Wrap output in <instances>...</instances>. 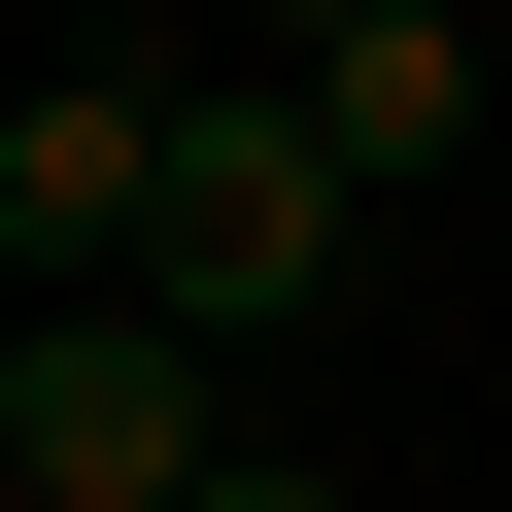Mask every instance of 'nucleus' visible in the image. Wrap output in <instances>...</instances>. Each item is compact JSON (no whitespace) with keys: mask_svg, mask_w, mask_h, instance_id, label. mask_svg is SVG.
Instances as JSON below:
<instances>
[{"mask_svg":"<svg viewBox=\"0 0 512 512\" xmlns=\"http://www.w3.org/2000/svg\"><path fill=\"white\" fill-rule=\"evenodd\" d=\"M342 239H376V171H342L274 69H171V205H137V308H171V342H308Z\"/></svg>","mask_w":512,"mask_h":512,"instance_id":"obj_1","label":"nucleus"},{"mask_svg":"<svg viewBox=\"0 0 512 512\" xmlns=\"http://www.w3.org/2000/svg\"><path fill=\"white\" fill-rule=\"evenodd\" d=\"M239 478V342L171 308H0V512H205Z\"/></svg>","mask_w":512,"mask_h":512,"instance_id":"obj_2","label":"nucleus"},{"mask_svg":"<svg viewBox=\"0 0 512 512\" xmlns=\"http://www.w3.org/2000/svg\"><path fill=\"white\" fill-rule=\"evenodd\" d=\"M239 69H274V103H308V137H342V171H376V205H410V171H478V137H512V69H478V35H444V0H239Z\"/></svg>","mask_w":512,"mask_h":512,"instance_id":"obj_3","label":"nucleus"},{"mask_svg":"<svg viewBox=\"0 0 512 512\" xmlns=\"http://www.w3.org/2000/svg\"><path fill=\"white\" fill-rule=\"evenodd\" d=\"M137 205H171V103L137 69H35L0 103V274L35 308H137Z\"/></svg>","mask_w":512,"mask_h":512,"instance_id":"obj_4","label":"nucleus"},{"mask_svg":"<svg viewBox=\"0 0 512 512\" xmlns=\"http://www.w3.org/2000/svg\"><path fill=\"white\" fill-rule=\"evenodd\" d=\"M205 512H342V478H308V444H239V478H205Z\"/></svg>","mask_w":512,"mask_h":512,"instance_id":"obj_5","label":"nucleus"},{"mask_svg":"<svg viewBox=\"0 0 512 512\" xmlns=\"http://www.w3.org/2000/svg\"><path fill=\"white\" fill-rule=\"evenodd\" d=\"M478 69H512V35H478Z\"/></svg>","mask_w":512,"mask_h":512,"instance_id":"obj_6","label":"nucleus"}]
</instances>
